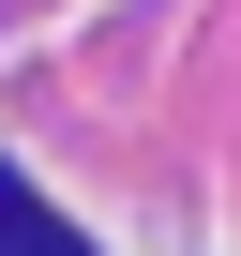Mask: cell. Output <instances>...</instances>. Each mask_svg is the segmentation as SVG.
Here are the masks:
<instances>
[{"label": "cell", "instance_id": "cell-1", "mask_svg": "<svg viewBox=\"0 0 241 256\" xmlns=\"http://www.w3.org/2000/svg\"><path fill=\"white\" fill-rule=\"evenodd\" d=\"M0 256H90V241H76V226H60V211L16 181V166H0Z\"/></svg>", "mask_w": 241, "mask_h": 256}]
</instances>
